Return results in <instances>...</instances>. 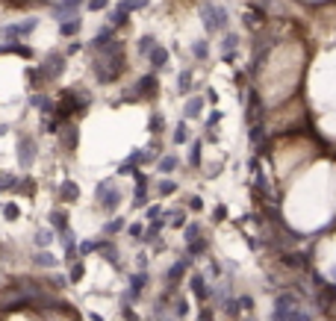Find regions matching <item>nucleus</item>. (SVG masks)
<instances>
[{"label": "nucleus", "mask_w": 336, "mask_h": 321, "mask_svg": "<svg viewBox=\"0 0 336 321\" xmlns=\"http://www.w3.org/2000/svg\"><path fill=\"white\" fill-rule=\"evenodd\" d=\"M109 6V0H89V12H101Z\"/></svg>", "instance_id": "obj_42"}, {"label": "nucleus", "mask_w": 336, "mask_h": 321, "mask_svg": "<svg viewBox=\"0 0 336 321\" xmlns=\"http://www.w3.org/2000/svg\"><path fill=\"white\" fill-rule=\"evenodd\" d=\"M148 3L151 0H121L118 6H124L127 12H139V9H148Z\"/></svg>", "instance_id": "obj_32"}, {"label": "nucleus", "mask_w": 336, "mask_h": 321, "mask_svg": "<svg viewBox=\"0 0 336 321\" xmlns=\"http://www.w3.org/2000/svg\"><path fill=\"white\" fill-rule=\"evenodd\" d=\"M201 21H203V30H206V33H221V30L227 27V9L206 3V6H201Z\"/></svg>", "instance_id": "obj_5"}, {"label": "nucleus", "mask_w": 336, "mask_h": 321, "mask_svg": "<svg viewBox=\"0 0 336 321\" xmlns=\"http://www.w3.org/2000/svg\"><path fill=\"white\" fill-rule=\"evenodd\" d=\"M219 121H221V112H213V115H209V121H206V127H216Z\"/></svg>", "instance_id": "obj_47"}, {"label": "nucleus", "mask_w": 336, "mask_h": 321, "mask_svg": "<svg viewBox=\"0 0 336 321\" xmlns=\"http://www.w3.org/2000/svg\"><path fill=\"white\" fill-rule=\"evenodd\" d=\"M201 321H213V312H209V309H203V312H201Z\"/></svg>", "instance_id": "obj_49"}, {"label": "nucleus", "mask_w": 336, "mask_h": 321, "mask_svg": "<svg viewBox=\"0 0 336 321\" xmlns=\"http://www.w3.org/2000/svg\"><path fill=\"white\" fill-rule=\"evenodd\" d=\"M59 201L62 203H77L80 201V186H77L74 180H65V183L59 186Z\"/></svg>", "instance_id": "obj_13"}, {"label": "nucleus", "mask_w": 336, "mask_h": 321, "mask_svg": "<svg viewBox=\"0 0 336 321\" xmlns=\"http://www.w3.org/2000/svg\"><path fill=\"white\" fill-rule=\"evenodd\" d=\"M133 206H136V209H145V206H148V189H136Z\"/></svg>", "instance_id": "obj_38"}, {"label": "nucleus", "mask_w": 336, "mask_h": 321, "mask_svg": "<svg viewBox=\"0 0 336 321\" xmlns=\"http://www.w3.org/2000/svg\"><path fill=\"white\" fill-rule=\"evenodd\" d=\"M35 159V139L30 133H21L18 139V162H21V168H30Z\"/></svg>", "instance_id": "obj_7"}, {"label": "nucleus", "mask_w": 336, "mask_h": 321, "mask_svg": "<svg viewBox=\"0 0 336 321\" xmlns=\"http://www.w3.org/2000/svg\"><path fill=\"white\" fill-rule=\"evenodd\" d=\"M77 251H80V256H86V254H98V251H101V242H98V239H83V242L77 245Z\"/></svg>", "instance_id": "obj_23"}, {"label": "nucleus", "mask_w": 336, "mask_h": 321, "mask_svg": "<svg viewBox=\"0 0 336 321\" xmlns=\"http://www.w3.org/2000/svg\"><path fill=\"white\" fill-rule=\"evenodd\" d=\"M35 265H48V268H53V265H56V256L48 254V251H38V254H35Z\"/></svg>", "instance_id": "obj_35"}, {"label": "nucleus", "mask_w": 336, "mask_h": 321, "mask_svg": "<svg viewBox=\"0 0 336 321\" xmlns=\"http://www.w3.org/2000/svg\"><path fill=\"white\" fill-rule=\"evenodd\" d=\"M136 98L142 101V98H153L156 91H159V80H156V74H145V77H139V83L130 88Z\"/></svg>", "instance_id": "obj_9"}, {"label": "nucleus", "mask_w": 336, "mask_h": 321, "mask_svg": "<svg viewBox=\"0 0 336 321\" xmlns=\"http://www.w3.org/2000/svg\"><path fill=\"white\" fill-rule=\"evenodd\" d=\"M174 312H177V318H183V315H189V301H177V306H174Z\"/></svg>", "instance_id": "obj_41"}, {"label": "nucleus", "mask_w": 336, "mask_h": 321, "mask_svg": "<svg viewBox=\"0 0 336 321\" xmlns=\"http://www.w3.org/2000/svg\"><path fill=\"white\" fill-rule=\"evenodd\" d=\"M183 236H186V245L198 242V239H201V224H186V227H183Z\"/></svg>", "instance_id": "obj_29"}, {"label": "nucleus", "mask_w": 336, "mask_h": 321, "mask_svg": "<svg viewBox=\"0 0 336 321\" xmlns=\"http://www.w3.org/2000/svg\"><path fill=\"white\" fill-rule=\"evenodd\" d=\"M59 33L65 35V38H74V35L80 33V18H74V21H65V24L59 27Z\"/></svg>", "instance_id": "obj_26"}, {"label": "nucleus", "mask_w": 336, "mask_h": 321, "mask_svg": "<svg viewBox=\"0 0 336 321\" xmlns=\"http://www.w3.org/2000/svg\"><path fill=\"white\" fill-rule=\"evenodd\" d=\"M162 321H177V318H162Z\"/></svg>", "instance_id": "obj_51"}, {"label": "nucleus", "mask_w": 336, "mask_h": 321, "mask_svg": "<svg viewBox=\"0 0 336 321\" xmlns=\"http://www.w3.org/2000/svg\"><path fill=\"white\" fill-rule=\"evenodd\" d=\"M121 230H127V218H121V215H115V218H109L103 224V236H118Z\"/></svg>", "instance_id": "obj_15"}, {"label": "nucleus", "mask_w": 336, "mask_h": 321, "mask_svg": "<svg viewBox=\"0 0 336 321\" xmlns=\"http://www.w3.org/2000/svg\"><path fill=\"white\" fill-rule=\"evenodd\" d=\"M186 142H189V127H186V121H180L174 127V145H186Z\"/></svg>", "instance_id": "obj_30"}, {"label": "nucleus", "mask_w": 336, "mask_h": 321, "mask_svg": "<svg viewBox=\"0 0 336 321\" xmlns=\"http://www.w3.org/2000/svg\"><path fill=\"white\" fill-rule=\"evenodd\" d=\"M201 112H203V98H189L183 106V118H201Z\"/></svg>", "instance_id": "obj_14"}, {"label": "nucleus", "mask_w": 336, "mask_h": 321, "mask_svg": "<svg viewBox=\"0 0 336 321\" xmlns=\"http://www.w3.org/2000/svg\"><path fill=\"white\" fill-rule=\"evenodd\" d=\"M224 215H227V209H224V206H219V209H216V221H221Z\"/></svg>", "instance_id": "obj_48"}, {"label": "nucleus", "mask_w": 336, "mask_h": 321, "mask_svg": "<svg viewBox=\"0 0 336 321\" xmlns=\"http://www.w3.org/2000/svg\"><path fill=\"white\" fill-rule=\"evenodd\" d=\"M148 286V271H139V274H130V292L142 295V289Z\"/></svg>", "instance_id": "obj_22"}, {"label": "nucleus", "mask_w": 336, "mask_h": 321, "mask_svg": "<svg viewBox=\"0 0 336 321\" xmlns=\"http://www.w3.org/2000/svg\"><path fill=\"white\" fill-rule=\"evenodd\" d=\"M53 236H56L53 230H38V233H35V245L48 251V245H51V242H53Z\"/></svg>", "instance_id": "obj_31"}, {"label": "nucleus", "mask_w": 336, "mask_h": 321, "mask_svg": "<svg viewBox=\"0 0 336 321\" xmlns=\"http://www.w3.org/2000/svg\"><path fill=\"white\" fill-rule=\"evenodd\" d=\"M189 209H195V212H201V209H203V201L198 198V195H192V198H189Z\"/></svg>", "instance_id": "obj_45"}, {"label": "nucleus", "mask_w": 336, "mask_h": 321, "mask_svg": "<svg viewBox=\"0 0 336 321\" xmlns=\"http://www.w3.org/2000/svg\"><path fill=\"white\" fill-rule=\"evenodd\" d=\"M156 192H159L162 198H168V195L177 192V183H174V180H159V183H156Z\"/></svg>", "instance_id": "obj_34"}, {"label": "nucleus", "mask_w": 336, "mask_h": 321, "mask_svg": "<svg viewBox=\"0 0 336 321\" xmlns=\"http://www.w3.org/2000/svg\"><path fill=\"white\" fill-rule=\"evenodd\" d=\"M153 48H156V38H153V35H142V38H139V56H151Z\"/></svg>", "instance_id": "obj_25"}, {"label": "nucleus", "mask_w": 336, "mask_h": 321, "mask_svg": "<svg viewBox=\"0 0 336 321\" xmlns=\"http://www.w3.org/2000/svg\"><path fill=\"white\" fill-rule=\"evenodd\" d=\"M112 44H115V27H109V24L101 27L98 35L89 41V48H92V51H106V48H112Z\"/></svg>", "instance_id": "obj_10"}, {"label": "nucleus", "mask_w": 336, "mask_h": 321, "mask_svg": "<svg viewBox=\"0 0 336 321\" xmlns=\"http://www.w3.org/2000/svg\"><path fill=\"white\" fill-rule=\"evenodd\" d=\"M59 145L65 148V151H77V142H80V127L74 124V121H62V127H59Z\"/></svg>", "instance_id": "obj_8"}, {"label": "nucleus", "mask_w": 336, "mask_h": 321, "mask_svg": "<svg viewBox=\"0 0 336 321\" xmlns=\"http://www.w3.org/2000/svg\"><path fill=\"white\" fill-rule=\"evenodd\" d=\"M192 53H195V59H209V44H206V38H201V41H195L192 44Z\"/></svg>", "instance_id": "obj_28"}, {"label": "nucleus", "mask_w": 336, "mask_h": 321, "mask_svg": "<svg viewBox=\"0 0 336 321\" xmlns=\"http://www.w3.org/2000/svg\"><path fill=\"white\" fill-rule=\"evenodd\" d=\"M201 142H195L192 145V151H189V165H201Z\"/></svg>", "instance_id": "obj_37"}, {"label": "nucleus", "mask_w": 336, "mask_h": 321, "mask_svg": "<svg viewBox=\"0 0 336 321\" xmlns=\"http://www.w3.org/2000/svg\"><path fill=\"white\" fill-rule=\"evenodd\" d=\"M124 68H127V59H124V51H121L118 41L112 44V48L101 51V56L92 59V74H95V80H98L101 85L115 83L118 77L124 74Z\"/></svg>", "instance_id": "obj_1"}, {"label": "nucleus", "mask_w": 336, "mask_h": 321, "mask_svg": "<svg viewBox=\"0 0 336 321\" xmlns=\"http://www.w3.org/2000/svg\"><path fill=\"white\" fill-rule=\"evenodd\" d=\"M127 233L133 239H145V227L142 224H127Z\"/></svg>", "instance_id": "obj_40"}, {"label": "nucleus", "mask_w": 336, "mask_h": 321, "mask_svg": "<svg viewBox=\"0 0 336 321\" xmlns=\"http://www.w3.org/2000/svg\"><path fill=\"white\" fill-rule=\"evenodd\" d=\"M95 198H98V203H101L103 212H115L118 203H121V189L115 186V177H106V180H101L98 186H95Z\"/></svg>", "instance_id": "obj_3"}, {"label": "nucleus", "mask_w": 336, "mask_h": 321, "mask_svg": "<svg viewBox=\"0 0 336 321\" xmlns=\"http://www.w3.org/2000/svg\"><path fill=\"white\" fill-rule=\"evenodd\" d=\"M180 165V159L174 156V153H168V156H162L159 162H156V168H159V174H171V171Z\"/></svg>", "instance_id": "obj_21"}, {"label": "nucleus", "mask_w": 336, "mask_h": 321, "mask_svg": "<svg viewBox=\"0 0 336 321\" xmlns=\"http://www.w3.org/2000/svg\"><path fill=\"white\" fill-rule=\"evenodd\" d=\"M35 27H38V18H24V21H18V24L0 27V38H3L6 44H18L21 38H27V35L33 33Z\"/></svg>", "instance_id": "obj_4"}, {"label": "nucleus", "mask_w": 336, "mask_h": 321, "mask_svg": "<svg viewBox=\"0 0 336 321\" xmlns=\"http://www.w3.org/2000/svg\"><path fill=\"white\" fill-rule=\"evenodd\" d=\"M186 268H189V256H186V259H177V262L168 268L165 280H168V283H177V280H180V277L186 274Z\"/></svg>", "instance_id": "obj_16"}, {"label": "nucleus", "mask_w": 336, "mask_h": 321, "mask_svg": "<svg viewBox=\"0 0 336 321\" xmlns=\"http://www.w3.org/2000/svg\"><path fill=\"white\" fill-rule=\"evenodd\" d=\"M148 59H151V65L156 68V71H159V68H165V65H168V48L156 44V48L151 51V56H148Z\"/></svg>", "instance_id": "obj_17"}, {"label": "nucleus", "mask_w": 336, "mask_h": 321, "mask_svg": "<svg viewBox=\"0 0 336 321\" xmlns=\"http://www.w3.org/2000/svg\"><path fill=\"white\" fill-rule=\"evenodd\" d=\"M177 91H180V95H189V91H192V71H180V77H177Z\"/></svg>", "instance_id": "obj_24"}, {"label": "nucleus", "mask_w": 336, "mask_h": 321, "mask_svg": "<svg viewBox=\"0 0 336 321\" xmlns=\"http://www.w3.org/2000/svg\"><path fill=\"white\" fill-rule=\"evenodd\" d=\"M30 106H33V109H38V112H45L48 118H51V115H56V101H51L48 95H30Z\"/></svg>", "instance_id": "obj_11"}, {"label": "nucleus", "mask_w": 336, "mask_h": 321, "mask_svg": "<svg viewBox=\"0 0 336 321\" xmlns=\"http://www.w3.org/2000/svg\"><path fill=\"white\" fill-rule=\"evenodd\" d=\"M124 318H127V321H139V315H136L133 306H124Z\"/></svg>", "instance_id": "obj_46"}, {"label": "nucleus", "mask_w": 336, "mask_h": 321, "mask_svg": "<svg viewBox=\"0 0 336 321\" xmlns=\"http://www.w3.org/2000/svg\"><path fill=\"white\" fill-rule=\"evenodd\" d=\"M189 286H192V292H195V298H201V301H206V295H209V289H206V280H203L201 274H192V280H189Z\"/></svg>", "instance_id": "obj_18"}, {"label": "nucleus", "mask_w": 336, "mask_h": 321, "mask_svg": "<svg viewBox=\"0 0 336 321\" xmlns=\"http://www.w3.org/2000/svg\"><path fill=\"white\" fill-rule=\"evenodd\" d=\"M148 124H151V133L156 135V133H162V127H165V118H162L159 112H153V115H151V121H148Z\"/></svg>", "instance_id": "obj_36"}, {"label": "nucleus", "mask_w": 336, "mask_h": 321, "mask_svg": "<svg viewBox=\"0 0 336 321\" xmlns=\"http://www.w3.org/2000/svg\"><path fill=\"white\" fill-rule=\"evenodd\" d=\"M48 218H51V230L56 233V236H62V233L71 230V227H68V212H65V209H53Z\"/></svg>", "instance_id": "obj_12"}, {"label": "nucleus", "mask_w": 336, "mask_h": 321, "mask_svg": "<svg viewBox=\"0 0 336 321\" xmlns=\"http://www.w3.org/2000/svg\"><path fill=\"white\" fill-rule=\"evenodd\" d=\"M236 44H239V35H236V33L224 35V38H221V51H224V56H230V53L236 51Z\"/></svg>", "instance_id": "obj_27"}, {"label": "nucleus", "mask_w": 336, "mask_h": 321, "mask_svg": "<svg viewBox=\"0 0 336 321\" xmlns=\"http://www.w3.org/2000/svg\"><path fill=\"white\" fill-rule=\"evenodd\" d=\"M12 186H15V177H12V174H3V177H0V189L6 192V189H12Z\"/></svg>", "instance_id": "obj_44"}, {"label": "nucleus", "mask_w": 336, "mask_h": 321, "mask_svg": "<svg viewBox=\"0 0 336 321\" xmlns=\"http://www.w3.org/2000/svg\"><path fill=\"white\" fill-rule=\"evenodd\" d=\"M83 274H86L83 262H74V265H71V271H68V283H80V280H83Z\"/></svg>", "instance_id": "obj_33"}, {"label": "nucleus", "mask_w": 336, "mask_h": 321, "mask_svg": "<svg viewBox=\"0 0 336 321\" xmlns=\"http://www.w3.org/2000/svg\"><path fill=\"white\" fill-rule=\"evenodd\" d=\"M98 254H101L106 262H115V265H118V248H115V242L103 239V242H101V251H98Z\"/></svg>", "instance_id": "obj_19"}, {"label": "nucleus", "mask_w": 336, "mask_h": 321, "mask_svg": "<svg viewBox=\"0 0 336 321\" xmlns=\"http://www.w3.org/2000/svg\"><path fill=\"white\" fill-rule=\"evenodd\" d=\"M83 0H59V6L56 9H65V12H77V6H80Z\"/></svg>", "instance_id": "obj_39"}, {"label": "nucleus", "mask_w": 336, "mask_h": 321, "mask_svg": "<svg viewBox=\"0 0 336 321\" xmlns=\"http://www.w3.org/2000/svg\"><path fill=\"white\" fill-rule=\"evenodd\" d=\"M89 98L86 95H80L77 88H68L65 95L56 101V118L59 121H71L74 115H83L86 109H89Z\"/></svg>", "instance_id": "obj_2"}, {"label": "nucleus", "mask_w": 336, "mask_h": 321, "mask_svg": "<svg viewBox=\"0 0 336 321\" xmlns=\"http://www.w3.org/2000/svg\"><path fill=\"white\" fill-rule=\"evenodd\" d=\"M127 18H130V12H127V9H124V6H115V9H112V12H109V27H124V24H127Z\"/></svg>", "instance_id": "obj_20"}, {"label": "nucleus", "mask_w": 336, "mask_h": 321, "mask_svg": "<svg viewBox=\"0 0 336 321\" xmlns=\"http://www.w3.org/2000/svg\"><path fill=\"white\" fill-rule=\"evenodd\" d=\"M18 212H21V209H18L15 203H6V206H3V215H6L9 221H12V218H18Z\"/></svg>", "instance_id": "obj_43"}, {"label": "nucleus", "mask_w": 336, "mask_h": 321, "mask_svg": "<svg viewBox=\"0 0 336 321\" xmlns=\"http://www.w3.org/2000/svg\"><path fill=\"white\" fill-rule=\"evenodd\" d=\"M9 133V127H6V124H0V135H6Z\"/></svg>", "instance_id": "obj_50"}, {"label": "nucleus", "mask_w": 336, "mask_h": 321, "mask_svg": "<svg viewBox=\"0 0 336 321\" xmlns=\"http://www.w3.org/2000/svg\"><path fill=\"white\" fill-rule=\"evenodd\" d=\"M65 65H68L65 53H51V56H45V59H41L38 74H41V80H45V83H51V80H59V77H62Z\"/></svg>", "instance_id": "obj_6"}]
</instances>
